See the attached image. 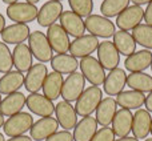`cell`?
Listing matches in <instances>:
<instances>
[{
    "instance_id": "7bdbcfd3",
    "label": "cell",
    "mask_w": 152,
    "mask_h": 141,
    "mask_svg": "<svg viewBox=\"0 0 152 141\" xmlns=\"http://www.w3.org/2000/svg\"><path fill=\"white\" fill-rule=\"evenodd\" d=\"M132 3H134V5H140L142 7L143 4H150L152 0H131Z\"/></svg>"
},
{
    "instance_id": "2e32d148",
    "label": "cell",
    "mask_w": 152,
    "mask_h": 141,
    "mask_svg": "<svg viewBox=\"0 0 152 141\" xmlns=\"http://www.w3.org/2000/svg\"><path fill=\"white\" fill-rule=\"evenodd\" d=\"M59 123L55 117H42L35 121L31 131V139L34 141H45L50 136L58 132Z\"/></svg>"
},
{
    "instance_id": "44dd1931",
    "label": "cell",
    "mask_w": 152,
    "mask_h": 141,
    "mask_svg": "<svg viewBox=\"0 0 152 141\" xmlns=\"http://www.w3.org/2000/svg\"><path fill=\"white\" fill-rule=\"evenodd\" d=\"M26 99L27 97L21 92L7 94L0 102V115L4 117H11L16 113H20L21 109L26 107Z\"/></svg>"
},
{
    "instance_id": "ab89813d",
    "label": "cell",
    "mask_w": 152,
    "mask_h": 141,
    "mask_svg": "<svg viewBox=\"0 0 152 141\" xmlns=\"http://www.w3.org/2000/svg\"><path fill=\"white\" fill-rule=\"evenodd\" d=\"M145 108H147L148 112H152V91L150 92L148 96H145V102H144Z\"/></svg>"
},
{
    "instance_id": "52a82bcc",
    "label": "cell",
    "mask_w": 152,
    "mask_h": 141,
    "mask_svg": "<svg viewBox=\"0 0 152 141\" xmlns=\"http://www.w3.org/2000/svg\"><path fill=\"white\" fill-rule=\"evenodd\" d=\"M86 89V78L81 75V72H74L68 75V77L64 80L63 88H61V94L64 101H76L80 97V94Z\"/></svg>"
},
{
    "instance_id": "681fc988",
    "label": "cell",
    "mask_w": 152,
    "mask_h": 141,
    "mask_svg": "<svg viewBox=\"0 0 152 141\" xmlns=\"http://www.w3.org/2000/svg\"><path fill=\"white\" fill-rule=\"evenodd\" d=\"M145 141H152V139H145Z\"/></svg>"
},
{
    "instance_id": "ffe728a7",
    "label": "cell",
    "mask_w": 152,
    "mask_h": 141,
    "mask_svg": "<svg viewBox=\"0 0 152 141\" xmlns=\"http://www.w3.org/2000/svg\"><path fill=\"white\" fill-rule=\"evenodd\" d=\"M132 121H134V115L131 110L123 108L119 109L112 120V131L115 136L120 139L128 137V134L132 132Z\"/></svg>"
},
{
    "instance_id": "83f0119b",
    "label": "cell",
    "mask_w": 152,
    "mask_h": 141,
    "mask_svg": "<svg viewBox=\"0 0 152 141\" xmlns=\"http://www.w3.org/2000/svg\"><path fill=\"white\" fill-rule=\"evenodd\" d=\"M51 67L53 72H58L60 75H71L79 68V61L69 53H60L52 57Z\"/></svg>"
},
{
    "instance_id": "e575fe53",
    "label": "cell",
    "mask_w": 152,
    "mask_h": 141,
    "mask_svg": "<svg viewBox=\"0 0 152 141\" xmlns=\"http://www.w3.org/2000/svg\"><path fill=\"white\" fill-rule=\"evenodd\" d=\"M68 4L72 12L80 17H88L94 11V0H68Z\"/></svg>"
},
{
    "instance_id": "9a60e30c",
    "label": "cell",
    "mask_w": 152,
    "mask_h": 141,
    "mask_svg": "<svg viewBox=\"0 0 152 141\" xmlns=\"http://www.w3.org/2000/svg\"><path fill=\"white\" fill-rule=\"evenodd\" d=\"M55 116L59 123V126L64 131H71L77 124V113L75 110V107H72L68 101H59L55 105Z\"/></svg>"
},
{
    "instance_id": "816d5d0a",
    "label": "cell",
    "mask_w": 152,
    "mask_h": 141,
    "mask_svg": "<svg viewBox=\"0 0 152 141\" xmlns=\"http://www.w3.org/2000/svg\"><path fill=\"white\" fill-rule=\"evenodd\" d=\"M151 134H152V125H151Z\"/></svg>"
},
{
    "instance_id": "f5cc1de1",
    "label": "cell",
    "mask_w": 152,
    "mask_h": 141,
    "mask_svg": "<svg viewBox=\"0 0 152 141\" xmlns=\"http://www.w3.org/2000/svg\"><path fill=\"white\" fill-rule=\"evenodd\" d=\"M56 1H61V0H56Z\"/></svg>"
},
{
    "instance_id": "f35d334b",
    "label": "cell",
    "mask_w": 152,
    "mask_h": 141,
    "mask_svg": "<svg viewBox=\"0 0 152 141\" xmlns=\"http://www.w3.org/2000/svg\"><path fill=\"white\" fill-rule=\"evenodd\" d=\"M144 21L147 25L152 27V1L147 5V9H144Z\"/></svg>"
},
{
    "instance_id": "836d02e7",
    "label": "cell",
    "mask_w": 152,
    "mask_h": 141,
    "mask_svg": "<svg viewBox=\"0 0 152 141\" xmlns=\"http://www.w3.org/2000/svg\"><path fill=\"white\" fill-rule=\"evenodd\" d=\"M132 36L135 43L142 45L145 49H152V27L147 24H140L135 29H132Z\"/></svg>"
},
{
    "instance_id": "7a4b0ae2",
    "label": "cell",
    "mask_w": 152,
    "mask_h": 141,
    "mask_svg": "<svg viewBox=\"0 0 152 141\" xmlns=\"http://www.w3.org/2000/svg\"><path fill=\"white\" fill-rule=\"evenodd\" d=\"M28 47L31 53L39 63H48L53 57V51L47 39V35L42 31L31 32L28 37Z\"/></svg>"
},
{
    "instance_id": "db71d44e",
    "label": "cell",
    "mask_w": 152,
    "mask_h": 141,
    "mask_svg": "<svg viewBox=\"0 0 152 141\" xmlns=\"http://www.w3.org/2000/svg\"><path fill=\"white\" fill-rule=\"evenodd\" d=\"M151 68H152V64H151Z\"/></svg>"
},
{
    "instance_id": "ba28073f",
    "label": "cell",
    "mask_w": 152,
    "mask_h": 141,
    "mask_svg": "<svg viewBox=\"0 0 152 141\" xmlns=\"http://www.w3.org/2000/svg\"><path fill=\"white\" fill-rule=\"evenodd\" d=\"M100 41L97 37L92 35H83L75 39L69 45V55L76 59H84L91 56L95 51H97Z\"/></svg>"
},
{
    "instance_id": "b9f144b4",
    "label": "cell",
    "mask_w": 152,
    "mask_h": 141,
    "mask_svg": "<svg viewBox=\"0 0 152 141\" xmlns=\"http://www.w3.org/2000/svg\"><path fill=\"white\" fill-rule=\"evenodd\" d=\"M5 28V17L3 13H0V36H1V32Z\"/></svg>"
},
{
    "instance_id": "6da1fadb",
    "label": "cell",
    "mask_w": 152,
    "mask_h": 141,
    "mask_svg": "<svg viewBox=\"0 0 152 141\" xmlns=\"http://www.w3.org/2000/svg\"><path fill=\"white\" fill-rule=\"evenodd\" d=\"M102 100H103V91L99 86L91 85L88 88H86L83 93L80 94V97L76 100L75 110L77 113V116H81V117L91 116L97 109Z\"/></svg>"
},
{
    "instance_id": "ac0fdd59",
    "label": "cell",
    "mask_w": 152,
    "mask_h": 141,
    "mask_svg": "<svg viewBox=\"0 0 152 141\" xmlns=\"http://www.w3.org/2000/svg\"><path fill=\"white\" fill-rule=\"evenodd\" d=\"M127 85V75L126 70L121 68H115L110 70L104 80V92L108 96H118L121 93L124 86Z\"/></svg>"
},
{
    "instance_id": "f1b7e54d",
    "label": "cell",
    "mask_w": 152,
    "mask_h": 141,
    "mask_svg": "<svg viewBox=\"0 0 152 141\" xmlns=\"http://www.w3.org/2000/svg\"><path fill=\"white\" fill-rule=\"evenodd\" d=\"M63 83L64 78L63 75L58 72H51L47 75L45 81L43 84V94H44L47 99H50L51 101L53 100H58L61 94V88H63Z\"/></svg>"
},
{
    "instance_id": "7dc6e473",
    "label": "cell",
    "mask_w": 152,
    "mask_h": 141,
    "mask_svg": "<svg viewBox=\"0 0 152 141\" xmlns=\"http://www.w3.org/2000/svg\"><path fill=\"white\" fill-rule=\"evenodd\" d=\"M26 1H27V3H29V4H35V5H36L37 3L40 1V0H26Z\"/></svg>"
},
{
    "instance_id": "7402d4cb",
    "label": "cell",
    "mask_w": 152,
    "mask_h": 141,
    "mask_svg": "<svg viewBox=\"0 0 152 141\" xmlns=\"http://www.w3.org/2000/svg\"><path fill=\"white\" fill-rule=\"evenodd\" d=\"M12 61H13V67L16 68V70L24 73L28 72L29 68L34 65V56L31 53L28 44L21 43V44L15 45L12 51Z\"/></svg>"
},
{
    "instance_id": "9c48e42d",
    "label": "cell",
    "mask_w": 152,
    "mask_h": 141,
    "mask_svg": "<svg viewBox=\"0 0 152 141\" xmlns=\"http://www.w3.org/2000/svg\"><path fill=\"white\" fill-rule=\"evenodd\" d=\"M64 12L61 1L56 0H48L47 3L40 7L39 13H37V24L44 28H50L51 25L56 24V21L60 19L61 13Z\"/></svg>"
},
{
    "instance_id": "8992f818",
    "label": "cell",
    "mask_w": 152,
    "mask_h": 141,
    "mask_svg": "<svg viewBox=\"0 0 152 141\" xmlns=\"http://www.w3.org/2000/svg\"><path fill=\"white\" fill-rule=\"evenodd\" d=\"M79 67H80L81 75L84 76L86 80H88L92 85L99 86L102 84H104L105 80V72L104 68L102 67V64L99 63V60L92 56H88V57H84L80 60L79 63Z\"/></svg>"
},
{
    "instance_id": "603a6c76",
    "label": "cell",
    "mask_w": 152,
    "mask_h": 141,
    "mask_svg": "<svg viewBox=\"0 0 152 141\" xmlns=\"http://www.w3.org/2000/svg\"><path fill=\"white\" fill-rule=\"evenodd\" d=\"M152 64V52L148 49H142L132 53L131 56L126 59L124 67L131 73L135 72H144Z\"/></svg>"
},
{
    "instance_id": "d6a6232c",
    "label": "cell",
    "mask_w": 152,
    "mask_h": 141,
    "mask_svg": "<svg viewBox=\"0 0 152 141\" xmlns=\"http://www.w3.org/2000/svg\"><path fill=\"white\" fill-rule=\"evenodd\" d=\"M131 0H103L100 5V12L104 17H118L126 8L129 7Z\"/></svg>"
},
{
    "instance_id": "d590c367",
    "label": "cell",
    "mask_w": 152,
    "mask_h": 141,
    "mask_svg": "<svg viewBox=\"0 0 152 141\" xmlns=\"http://www.w3.org/2000/svg\"><path fill=\"white\" fill-rule=\"evenodd\" d=\"M12 68V52L8 48V44H5L4 41H0V73L11 72Z\"/></svg>"
},
{
    "instance_id": "4dcf8cb0",
    "label": "cell",
    "mask_w": 152,
    "mask_h": 141,
    "mask_svg": "<svg viewBox=\"0 0 152 141\" xmlns=\"http://www.w3.org/2000/svg\"><path fill=\"white\" fill-rule=\"evenodd\" d=\"M113 44H115L116 49L120 55L124 56H131L132 53H135L136 51V43H135V39L132 36V33L126 31H118L113 35Z\"/></svg>"
},
{
    "instance_id": "d6986e66",
    "label": "cell",
    "mask_w": 152,
    "mask_h": 141,
    "mask_svg": "<svg viewBox=\"0 0 152 141\" xmlns=\"http://www.w3.org/2000/svg\"><path fill=\"white\" fill-rule=\"evenodd\" d=\"M29 35H31V31H29L28 24L13 23L4 28V31L1 32V39L5 44L18 45L21 43H26V40H28Z\"/></svg>"
},
{
    "instance_id": "7c38bea8",
    "label": "cell",
    "mask_w": 152,
    "mask_h": 141,
    "mask_svg": "<svg viewBox=\"0 0 152 141\" xmlns=\"http://www.w3.org/2000/svg\"><path fill=\"white\" fill-rule=\"evenodd\" d=\"M47 39L50 41V45L52 48L53 52H56L58 55L60 53H68L69 52V36L60 24H53L50 28H47Z\"/></svg>"
},
{
    "instance_id": "cb8c5ba5",
    "label": "cell",
    "mask_w": 152,
    "mask_h": 141,
    "mask_svg": "<svg viewBox=\"0 0 152 141\" xmlns=\"http://www.w3.org/2000/svg\"><path fill=\"white\" fill-rule=\"evenodd\" d=\"M151 125H152V117L147 109H137L134 115V121H132V133L139 139H147V136L151 133Z\"/></svg>"
},
{
    "instance_id": "60d3db41",
    "label": "cell",
    "mask_w": 152,
    "mask_h": 141,
    "mask_svg": "<svg viewBox=\"0 0 152 141\" xmlns=\"http://www.w3.org/2000/svg\"><path fill=\"white\" fill-rule=\"evenodd\" d=\"M7 141H34V140L31 139V136H27V134H24V136L11 137V139H8Z\"/></svg>"
},
{
    "instance_id": "f546056e",
    "label": "cell",
    "mask_w": 152,
    "mask_h": 141,
    "mask_svg": "<svg viewBox=\"0 0 152 141\" xmlns=\"http://www.w3.org/2000/svg\"><path fill=\"white\" fill-rule=\"evenodd\" d=\"M116 102L123 109H139L145 102V94L137 91H123L116 96Z\"/></svg>"
},
{
    "instance_id": "11a10c76",
    "label": "cell",
    "mask_w": 152,
    "mask_h": 141,
    "mask_svg": "<svg viewBox=\"0 0 152 141\" xmlns=\"http://www.w3.org/2000/svg\"><path fill=\"white\" fill-rule=\"evenodd\" d=\"M0 77H1V76H0Z\"/></svg>"
},
{
    "instance_id": "5b68a950",
    "label": "cell",
    "mask_w": 152,
    "mask_h": 141,
    "mask_svg": "<svg viewBox=\"0 0 152 141\" xmlns=\"http://www.w3.org/2000/svg\"><path fill=\"white\" fill-rule=\"evenodd\" d=\"M86 31L89 32V35L95 37H103L108 39L115 35V24L110 19L104 17L103 15H89L84 20Z\"/></svg>"
},
{
    "instance_id": "484cf974",
    "label": "cell",
    "mask_w": 152,
    "mask_h": 141,
    "mask_svg": "<svg viewBox=\"0 0 152 141\" xmlns=\"http://www.w3.org/2000/svg\"><path fill=\"white\" fill-rule=\"evenodd\" d=\"M24 78L26 76L19 70H11L7 72L0 77V93L7 96V94L19 92L21 86H24Z\"/></svg>"
},
{
    "instance_id": "277c9868",
    "label": "cell",
    "mask_w": 152,
    "mask_h": 141,
    "mask_svg": "<svg viewBox=\"0 0 152 141\" xmlns=\"http://www.w3.org/2000/svg\"><path fill=\"white\" fill-rule=\"evenodd\" d=\"M8 19L13 23L19 24H28L31 21H35L37 19L39 8L35 4H29L27 1H18L15 4H11L5 9Z\"/></svg>"
},
{
    "instance_id": "d4e9b609",
    "label": "cell",
    "mask_w": 152,
    "mask_h": 141,
    "mask_svg": "<svg viewBox=\"0 0 152 141\" xmlns=\"http://www.w3.org/2000/svg\"><path fill=\"white\" fill-rule=\"evenodd\" d=\"M118 112V102L112 97H105L100 101L96 109V121L102 126H108L112 124V120Z\"/></svg>"
},
{
    "instance_id": "3957f363",
    "label": "cell",
    "mask_w": 152,
    "mask_h": 141,
    "mask_svg": "<svg viewBox=\"0 0 152 141\" xmlns=\"http://www.w3.org/2000/svg\"><path fill=\"white\" fill-rule=\"evenodd\" d=\"M34 117L31 113L28 112H20L16 115L11 116L5 120L3 129H4V134L7 137H18L24 136L27 132L31 131L32 125H34Z\"/></svg>"
},
{
    "instance_id": "8d00e7d4",
    "label": "cell",
    "mask_w": 152,
    "mask_h": 141,
    "mask_svg": "<svg viewBox=\"0 0 152 141\" xmlns=\"http://www.w3.org/2000/svg\"><path fill=\"white\" fill-rule=\"evenodd\" d=\"M91 141H115V133H113L112 128L103 126L95 133L94 139Z\"/></svg>"
},
{
    "instance_id": "5bb4252c",
    "label": "cell",
    "mask_w": 152,
    "mask_h": 141,
    "mask_svg": "<svg viewBox=\"0 0 152 141\" xmlns=\"http://www.w3.org/2000/svg\"><path fill=\"white\" fill-rule=\"evenodd\" d=\"M48 75L47 65L43 63H37L29 68L24 78V86L26 91L29 93H37L43 88V84L45 81V77Z\"/></svg>"
},
{
    "instance_id": "4316f807",
    "label": "cell",
    "mask_w": 152,
    "mask_h": 141,
    "mask_svg": "<svg viewBox=\"0 0 152 141\" xmlns=\"http://www.w3.org/2000/svg\"><path fill=\"white\" fill-rule=\"evenodd\" d=\"M97 132V121L95 117H83L74 128V141H91Z\"/></svg>"
},
{
    "instance_id": "bcb514c9",
    "label": "cell",
    "mask_w": 152,
    "mask_h": 141,
    "mask_svg": "<svg viewBox=\"0 0 152 141\" xmlns=\"http://www.w3.org/2000/svg\"><path fill=\"white\" fill-rule=\"evenodd\" d=\"M4 123H5V120H4V116H3V115H0V128H3V125H4Z\"/></svg>"
},
{
    "instance_id": "ee69618b",
    "label": "cell",
    "mask_w": 152,
    "mask_h": 141,
    "mask_svg": "<svg viewBox=\"0 0 152 141\" xmlns=\"http://www.w3.org/2000/svg\"><path fill=\"white\" fill-rule=\"evenodd\" d=\"M115 141H139L136 137H123V139H118Z\"/></svg>"
},
{
    "instance_id": "f6af8a7d",
    "label": "cell",
    "mask_w": 152,
    "mask_h": 141,
    "mask_svg": "<svg viewBox=\"0 0 152 141\" xmlns=\"http://www.w3.org/2000/svg\"><path fill=\"white\" fill-rule=\"evenodd\" d=\"M4 4H8V5H11V4H15V3H18L19 0H1Z\"/></svg>"
},
{
    "instance_id": "30bf717a",
    "label": "cell",
    "mask_w": 152,
    "mask_h": 141,
    "mask_svg": "<svg viewBox=\"0 0 152 141\" xmlns=\"http://www.w3.org/2000/svg\"><path fill=\"white\" fill-rule=\"evenodd\" d=\"M143 20H144V9L140 5H131L116 17V25L120 28V31L128 32L140 25V21Z\"/></svg>"
},
{
    "instance_id": "c3c4849f",
    "label": "cell",
    "mask_w": 152,
    "mask_h": 141,
    "mask_svg": "<svg viewBox=\"0 0 152 141\" xmlns=\"http://www.w3.org/2000/svg\"><path fill=\"white\" fill-rule=\"evenodd\" d=\"M0 141H5L4 140V133H1V132H0Z\"/></svg>"
},
{
    "instance_id": "1f68e13d",
    "label": "cell",
    "mask_w": 152,
    "mask_h": 141,
    "mask_svg": "<svg viewBox=\"0 0 152 141\" xmlns=\"http://www.w3.org/2000/svg\"><path fill=\"white\" fill-rule=\"evenodd\" d=\"M127 86L132 91H137L145 93V92L152 91V76L147 75L144 72H135L129 73L127 76Z\"/></svg>"
},
{
    "instance_id": "4fadbf2b",
    "label": "cell",
    "mask_w": 152,
    "mask_h": 141,
    "mask_svg": "<svg viewBox=\"0 0 152 141\" xmlns=\"http://www.w3.org/2000/svg\"><path fill=\"white\" fill-rule=\"evenodd\" d=\"M97 60L102 64L104 70H112L118 68L120 63V53L118 52L115 44L112 41H102L97 47Z\"/></svg>"
},
{
    "instance_id": "74e56055",
    "label": "cell",
    "mask_w": 152,
    "mask_h": 141,
    "mask_svg": "<svg viewBox=\"0 0 152 141\" xmlns=\"http://www.w3.org/2000/svg\"><path fill=\"white\" fill-rule=\"evenodd\" d=\"M45 141H74V134L69 131H58L56 133H53L52 136H50Z\"/></svg>"
},
{
    "instance_id": "e0dca14e",
    "label": "cell",
    "mask_w": 152,
    "mask_h": 141,
    "mask_svg": "<svg viewBox=\"0 0 152 141\" xmlns=\"http://www.w3.org/2000/svg\"><path fill=\"white\" fill-rule=\"evenodd\" d=\"M59 21H60L61 28L68 33V36H72L75 39L83 36L86 32V24H84L83 17H80L72 11H64Z\"/></svg>"
},
{
    "instance_id": "8fae6325",
    "label": "cell",
    "mask_w": 152,
    "mask_h": 141,
    "mask_svg": "<svg viewBox=\"0 0 152 141\" xmlns=\"http://www.w3.org/2000/svg\"><path fill=\"white\" fill-rule=\"evenodd\" d=\"M26 107L31 110L34 115L40 116V117H51L55 113V105L50 99L44 94L37 93H29L26 99Z\"/></svg>"
},
{
    "instance_id": "f907efd6",
    "label": "cell",
    "mask_w": 152,
    "mask_h": 141,
    "mask_svg": "<svg viewBox=\"0 0 152 141\" xmlns=\"http://www.w3.org/2000/svg\"><path fill=\"white\" fill-rule=\"evenodd\" d=\"M1 100H3V99H1V93H0V102H1Z\"/></svg>"
}]
</instances>
